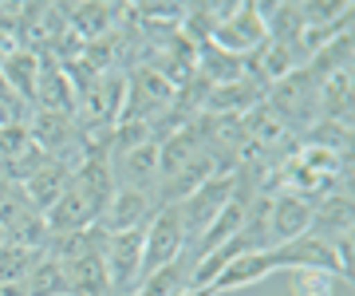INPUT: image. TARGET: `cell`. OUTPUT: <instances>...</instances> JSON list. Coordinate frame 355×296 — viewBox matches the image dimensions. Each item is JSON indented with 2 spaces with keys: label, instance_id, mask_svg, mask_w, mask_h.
<instances>
[{
  "label": "cell",
  "instance_id": "cell-16",
  "mask_svg": "<svg viewBox=\"0 0 355 296\" xmlns=\"http://www.w3.org/2000/svg\"><path fill=\"white\" fill-rule=\"evenodd\" d=\"M36 249H24V245H0V284H24L32 265H36Z\"/></svg>",
  "mask_w": 355,
  "mask_h": 296
},
{
  "label": "cell",
  "instance_id": "cell-14",
  "mask_svg": "<svg viewBox=\"0 0 355 296\" xmlns=\"http://www.w3.org/2000/svg\"><path fill=\"white\" fill-rule=\"evenodd\" d=\"M24 296H71L67 288V265L60 257H51L48 249H40L36 265L24 281Z\"/></svg>",
  "mask_w": 355,
  "mask_h": 296
},
{
  "label": "cell",
  "instance_id": "cell-18",
  "mask_svg": "<svg viewBox=\"0 0 355 296\" xmlns=\"http://www.w3.org/2000/svg\"><path fill=\"white\" fill-rule=\"evenodd\" d=\"M328 272H292V296H336Z\"/></svg>",
  "mask_w": 355,
  "mask_h": 296
},
{
  "label": "cell",
  "instance_id": "cell-6",
  "mask_svg": "<svg viewBox=\"0 0 355 296\" xmlns=\"http://www.w3.org/2000/svg\"><path fill=\"white\" fill-rule=\"evenodd\" d=\"M103 269L114 296H135L142 281V229L107 233L103 241Z\"/></svg>",
  "mask_w": 355,
  "mask_h": 296
},
{
  "label": "cell",
  "instance_id": "cell-1",
  "mask_svg": "<svg viewBox=\"0 0 355 296\" xmlns=\"http://www.w3.org/2000/svg\"><path fill=\"white\" fill-rule=\"evenodd\" d=\"M111 193H114V178H111V166H107V150H91L71 170V182L60 193V202L44 214L48 233L51 237H64V233H79V229L99 225Z\"/></svg>",
  "mask_w": 355,
  "mask_h": 296
},
{
  "label": "cell",
  "instance_id": "cell-15",
  "mask_svg": "<svg viewBox=\"0 0 355 296\" xmlns=\"http://www.w3.org/2000/svg\"><path fill=\"white\" fill-rule=\"evenodd\" d=\"M182 293H190V269H186L182 257L166 269L150 272V277H142L139 288H135V296H182Z\"/></svg>",
  "mask_w": 355,
  "mask_h": 296
},
{
  "label": "cell",
  "instance_id": "cell-10",
  "mask_svg": "<svg viewBox=\"0 0 355 296\" xmlns=\"http://www.w3.org/2000/svg\"><path fill=\"white\" fill-rule=\"evenodd\" d=\"M277 272V265H272V249H257V253H241V257H233L225 265V269L214 277V288L217 296L221 293H241V288H249V284L265 281V277H272Z\"/></svg>",
  "mask_w": 355,
  "mask_h": 296
},
{
  "label": "cell",
  "instance_id": "cell-13",
  "mask_svg": "<svg viewBox=\"0 0 355 296\" xmlns=\"http://www.w3.org/2000/svg\"><path fill=\"white\" fill-rule=\"evenodd\" d=\"M40 60L44 55L32 52V48H16L4 64H0V83L8 91H16L28 107H32V95H36V79H40Z\"/></svg>",
  "mask_w": 355,
  "mask_h": 296
},
{
  "label": "cell",
  "instance_id": "cell-20",
  "mask_svg": "<svg viewBox=\"0 0 355 296\" xmlns=\"http://www.w3.org/2000/svg\"><path fill=\"white\" fill-rule=\"evenodd\" d=\"M182 296H217L214 288H190V293H182Z\"/></svg>",
  "mask_w": 355,
  "mask_h": 296
},
{
  "label": "cell",
  "instance_id": "cell-21",
  "mask_svg": "<svg viewBox=\"0 0 355 296\" xmlns=\"http://www.w3.org/2000/svg\"><path fill=\"white\" fill-rule=\"evenodd\" d=\"M4 186H8V182H4V174H0V193H4Z\"/></svg>",
  "mask_w": 355,
  "mask_h": 296
},
{
  "label": "cell",
  "instance_id": "cell-5",
  "mask_svg": "<svg viewBox=\"0 0 355 296\" xmlns=\"http://www.w3.org/2000/svg\"><path fill=\"white\" fill-rule=\"evenodd\" d=\"M0 233H4L8 245H24V249H36V253L51 237L44 214L28 202V193L20 186H12V182L0 193Z\"/></svg>",
  "mask_w": 355,
  "mask_h": 296
},
{
  "label": "cell",
  "instance_id": "cell-19",
  "mask_svg": "<svg viewBox=\"0 0 355 296\" xmlns=\"http://www.w3.org/2000/svg\"><path fill=\"white\" fill-rule=\"evenodd\" d=\"M0 296H24V284H0Z\"/></svg>",
  "mask_w": 355,
  "mask_h": 296
},
{
  "label": "cell",
  "instance_id": "cell-4",
  "mask_svg": "<svg viewBox=\"0 0 355 296\" xmlns=\"http://www.w3.org/2000/svg\"><path fill=\"white\" fill-rule=\"evenodd\" d=\"M186 249V229L178 206H154L150 221L142 225V277L174 265Z\"/></svg>",
  "mask_w": 355,
  "mask_h": 296
},
{
  "label": "cell",
  "instance_id": "cell-2",
  "mask_svg": "<svg viewBox=\"0 0 355 296\" xmlns=\"http://www.w3.org/2000/svg\"><path fill=\"white\" fill-rule=\"evenodd\" d=\"M265 103L272 107L280 123L300 139L304 130L316 127V119H320V79L312 76L308 67H296V71H288L284 79L268 83Z\"/></svg>",
  "mask_w": 355,
  "mask_h": 296
},
{
  "label": "cell",
  "instance_id": "cell-9",
  "mask_svg": "<svg viewBox=\"0 0 355 296\" xmlns=\"http://www.w3.org/2000/svg\"><path fill=\"white\" fill-rule=\"evenodd\" d=\"M312 209H316V202L304 198V193L272 190L268 193V245L277 249V245L304 237L312 229Z\"/></svg>",
  "mask_w": 355,
  "mask_h": 296
},
{
  "label": "cell",
  "instance_id": "cell-11",
  "mask_svg": "<svg viewBox=\"0 0 355 296\" xmlns=\"http://www.w3.org/2000/svg\"><path fill=\"white\" fill-rule=\"evenodd\" d=\"M154 214V198L146 193H135V190H114L107 209L99 218V229L103 233H127V229H142Z\"/></svg>",
  "mask_w": 355,
  "mask_h": 296
},
{
  "label": "cell",
  "instance_id": "cell-3",
  "mask_svg": "<svg viewBox=\"0 0 355 296\" xmlns=\"http://www.w3.org/2000/svg\"><path fill=\"white\" fill-rule=\"evenodd\" d=\"M233 190H237V174H233V170H217L214 178H205L190 198H182V202H178L182 229H186V249H190V245L217 221V214L229 206Z\"/></svg>",
  "mask_w": 355,
  "mask_h": 296
},
{
  "label": "cell",
  "instance_id": "cell-12",
  "mask_svg": "<svg viewBox=\"0 0 355 296\" xmlns=\"http://www.w3.org/2000/svg\"><path fill=\"white\" fill-rule=\"evenodd\" d=\"M71 170L76 166H67V162H55V158H48L44 166L32 174V178L20 186V190L28 193V202L40 209V214H48L55 202H60V193L67 190V182H71Z\"/></svg>",
  "mask_w": 355,
  "mask_h": 296
},
{
  "label": "cell",
  "instance_id": "cell-8",
  "mask_svg": "<svg viewBox=\"0 0 355 296\" xmlns=\"http://www.w3.org/2000/svg\"><path fill=\"white\" fill-rule=\"evenodd\" d=\"M272 265L288 272H328V277H343L347 281V272H343L340 257H336V249H331L324 237L316 233H304V237H296L288 245H277L272 249Z\"/></svg>",
  "mask_w": 355,
  "mask_h": 296
},
{
  "label": "cell",
  "instance_id": "cell-17",
  "mask_svg": "<svg viewBox=\"0 0 355 296\" xmlns=\"http://www.w3.org/2000/svg\"><path fill=\"white\" fill-rule=\"evenodd\" d=\"M119 12L114 4H83V8H71V28L79 36H103L111 28V16Z\"/></svg>",
  "mask_w": 355,
  "mask_h": 296
},
{
  "label": "cell",
  "instance_id": "cell-7",
  "mask_svg": "<svg viewBox=\"0 0 355 296\" xmlns=\"http://www.w3.org/2000/svg\"><path fill=\"white\" fill-rule=\"evenodd\" d=\"M214 48L229 55H249L265 44V20H261V4H229V12L221 16V24L214 28V36H209Z\"/></svg>",
  "mask_w": 355,
  "mask_h": 296
}]
</instances>
